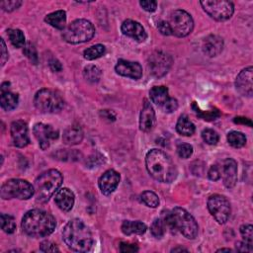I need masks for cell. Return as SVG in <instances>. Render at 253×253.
I'll return each instance as SVG.
<instances>
[{
    "mask_svg": "<svg viewBox=\"0 0 253 253\" xmlns=\"http://www.w3.org/2000/svg\"><path fill=\"white\" fill-rule=\"evenodd\" d=\"M21 227L23 232L30 236L45 237L54 233L57 221L50 213L36 209L24 214Z\"/></svg>",
    "mask_w": 253,
    "mask_h": 253,
    "instance_id": "6da1fadb",
    "label": "cell"
},
{
    "mask_svg": "<svg viewBox=\"0 0 253 253\" xmlns=\"http://www.w3.org/2000/svg\"><path fill=\"white\" fill-rule=\"evenodd\" d=\"M146 165L149 173L158 182L171 183L178 174L171 158L159 150H152L148 153Z\"/></svg>",
    "mask_w": 253,
    "mask_h": 253,
    "instance_id": "7a4b0ae2",
    "label": "cell"
},
{
    "mask_svg": "<svg viewBox=\"0 0 253 253\" xmlns=\"http://www.w3.org/2000/svg\"><path fill=\"white\" fill-rule=\"evenodd\" d=\"M62 238L69 249L77 252H86L93 245V237L89 228L78 219L71 220L65 225Z\"/></svg>",
    "mask_w": 253,
    "mask_h": 253,
    "instance_id": "3957f363",
    "label": "cell"
},
{
    "mask_svg": "<svg viewBox=\"0 0 253 253\" xmlns=\"http://www.w3.org/2000/svg\"><path fill=\"white\" fill-rule=\"evenodd\" d=\"M63 181V177L58 170L50 169L41 174L35 181L36 200L40 203H46L58 191Z\"/></svg>",
    "mask_w": 253,
    "mask_h": 253,
    "instance_id": "277c9868",
    "label": "cell"
},
{
    "mask_svg": "<svg viewBox=\"0 0 253 253\" xmlns=\"http://www.w3.org/2000/svg\"><path fill=\"white\" fill-rule=\"evenodd\" d=\"M95 35V28L90 21L78 19L70 23L62 32V38L69 44H81L90 41Z\"/></svg>",
    "mask_w": 253,
    "mask_h": 253,
    "instance_id": "5b68a950",
    "label": "cell"
},
{
    "mask_svg": "<svg viewBox=\"0 0 253 253\" xmlns=\"http://www.w3.org/2000/svg\"><path fill=\"white\" fill-rule=\"evenodd\" d=\"M34 104L42 113H58L62 110L64 101L58 92L52 89H42L36 93Z\"/></svg>",
    "mask_w": 253,
    "mask_h": 253,
    "instance_id": "8992f818",
    "label": "cell"
},
{
    "mask_svg": "<svg viewBox=\"0 0 253 253\" xmlns=\"http://www.w3.org/2000/svg\"><path fill=\"white\" fill-rule=\"evenodd\" d=\"M34 194L35 187L22 179H10L1 187V198L4 200H28Z\"/></svg>",
    "mask_w": 253,
    "mask_h": 253,
    "instance_id": "52a82bcc",
    "label": "cell"
},
{
    "mask_svg": "<svg viewBox=\"0 0 253 253\" xmlns=\"http://www.w3.org/2000/svg\"><path fill=\"white\" fill-rule=\"evenodd\" d=\"M176 231L182 234L188 239H194L198 235V224L193 215L185 209L176 207L171 211Z\"/></svg>",
    "mask_w": 253,
    "mask_h": 253,
    "instance_id": "ba28073f",
    "label": "cell"
},
{
    "mask_svg": "<svg viewBox=\"0 0 253 253\" xmlns=\"http://www.w3.org/2000/svg\"><path fill=\"white\" fill-rule=\"evenodd\" d=\"M172 35L176 36V37L179 38H183L188 36L194 28V21L192 16L181 9L178 10H174L170 16H169V20L167 21Z\"/></svg>",
    "mask_w": 253,
    "mask_h": 253,
    "instance_id": "9c48e42d",
    "label": "cell"
},
{
    "mask_svg": "<svg viewBox=\"0 0 253 253\" xmlns=\"http://www.w3.org/2000/svg\"><path fill=\"white\" fill-rule=\"evenodd\" d=\"M204 11L216 21H226L230 19L234 12V3L227 0H205L200 2Z\"/></svg>",
    "mask_w": 253,
    "mask_h": 253,
    "instance_id": "30bf717a",
    "label": "cell"
},
{
    "mask_svg": "<svg viewBox=\"0 0 253 253\" xmlns=\"http://www.w3.org/2000/svg\"><path fill=\"white\" fill-rule=\"evenodd\" d=\"M208 209L214 219L219 224H226L232 213L230 201L223 195L215 194L209 198Z\"/></svg>",
    "mask_w": 253,
    "mask_h": 253,
    "instance_id": "8fae6325",
    "label": "cell"
},
{
    "mask_svg": "<svg viewBox=\"0 0 253 253\" xmlns=\"http://www.w3.org/2000/svg\"><path fill=\"white\" fill-rule=\"evenodd\" d=\"M173 63L172 57L164 52L156 51L153 53L148 60V65L152 76L156 78L164 77Z\"/></svg>",
    "mask_w": 253,
    "mask_h": 253,
    "instance_id": "7c38bea8",
    "label": "cell"
},
{
    "mask_svg": "<svg viewBox=\"0 0 253 253\" xmlns=\"http://www.w3.org/2000/svg\"><path fill=\"white\" fill-rule=\"evenodd\" d=\"M33 132L35 137L39 141L40 148L43 151L48 150L51 146V141L58 137V131L55 130L52 126L43 123L36 124Z\"/></svg>",
    "mask_w": 253,
    "mask_h": 253,
    "instance_id": "4fadbf2b",
    "label": "cell"
},
{
    "mask_svg": "<svg viewBox=\"0 0 253 253\" xmlns=\"http://www.w3.org/2000/svg\"><path fill=\"white\" fill-rule=\"evenodd\" d=\"M11 137L14 146L17 148H25L30 143L28 126L24 121H15L10 128Z\"/></svg>",
    "mask_w": 253,
    "mask_h": 253,
    "instance_id": "5bb4252c",
    "label": "cell"
},
{
    "mask_svg": "<svg viewBox=\"0 0 253 253\" xmlns=\"http://www.w3.org/2000/svg\"><path fill=\"white\" fill-rule=\"evenodd\" d=\"M120 174L113 169L104 172L98 181V185L102 194L106 196L112 194L117 189L120 183Z\"/></svg>",
    "mask_w": 253,
    "mask_h": 253,
    "instance_id": "9a60e30c",
    "label": "cell"
},
{
    "mask_svg": "<svg viewBox=\"0 0 253 253\" xmlns=\"http://www.w3.org/2000/svg\"><path fill=\"white\" fill-rule=\"evenodd\" d=\"M115 69L118 75L132 79L136 80L142 77V67L138 62L120 59L118 60Z\"/></svg>",
    "mask_w": 253,
    "mask_h": 253,
    "instance_id": "2e32d148",
    "label": "cell"
},
{
    "mask_svg": "<svg viewBox=\"0 0 253 253\" xmlns=\"http://www.w3.org/2000/svg\"><path fill=\"white\" fill-rule=\"evenodd\" d=\"M221 168V177L227 188L232 189L237 182V163L233 158H227L223 161Z\"/></svg>",
    "mask_w": 253,
    "mask_h": 253,
    "instance_id": "e0dca14e",
    "label": "cell"
},
{
    "mask_svg": "<svg viewBox=\"0 0 253 253\" xmlns=\"http://www.w3.org/2000/svg\"><path fill=\"white\" fill-rule=\"evenodd\" d=\"M252 78H253V68L249 66L244 68L239 72V75L235 80V87L237 91L246 97H251L253 93V85H252Z\"/></svg>",
    "mask_w": 253,
    "mask_h": 253,
    "instance_id": "ac0fdd59",
    "label": "cell"
},
{
    "mask_svg": "<svg viewBox=\"0 0 253 253\" xmlns=\"http://www.w3.org/2000/svg\"><path fill=\"white\" fill-rule=\"evenodd\" d=\"M121 30L124 35L139 43L144 42L148 38V35L144 28L138 22L134 20H126L122 24Z\"/></svg>",
    "mask_w": 253,
    "mask_h": 253,
    "instance_id": "d6986e66",
    "label": "cell"
},
{
    "mask_svg": "<svg viewBox=\"0 0 253 253\" xmlns=\"http://www.w3.org/2000/svg\"><path fill=\"white\" fill-rule=\"evenodd\" d=\"M156 126V112L152 104L144 100L139 116V128L143 132H151Z\"/></svg>",
    "mask_w": 253,
    "mask_h": 253,
    "instance_id": "ffe728a7",
    "label": "cell"
},
{
    "mask_svg": "<svg viewBox=\"0 0 253 253\" xmlns=\"http://www.w3.org/2000/svg\"><path fill=\"white\" fill-rule=\"evenodd\" d=\"M224 49V40L218 35H210L204 40L203 51L210 57L214 58L219 56Z\"/></svg>",
    "mask_w": 253,
    "mask_h": 253,
    "instance_id": "44dd1931",
    "label": "cell"
},
{
    "mask_svg": "<svg viewBox=\"0 0 253 253\" xmlns=\"http://www.w3.org/2000/svg\"><path fill=\"white\" fill-rule=\"evenodd\" d=\"M75 194L68 188L58 190L55 196V203L62 212H69L75 205Z\"/></svg>",
    "mask_w": 253,
    "mask_h": 253,
    "instance_id": "7402d4cb",
    "label": "cell"
},
{
    "mask_svg": "<svg viewBox=\"0 0 253 253\" xmlns=\"http://www.w3.org/2000/svg\"><path fill=\"white\" fill-rule=\"evenodd\" d=\"M62 139L67 146H77L83 139V131L78 126L69 127L64 131Z\"/></svg>",
    "mask_w": 253,
    "mask_h": 253,
    "instance_id": "603a6c76",
    "label": "cell"
},
{
    "mask_svg": "<svg viewBox=\"0 0 253 253\" xmlns=\"http://www.w3.org/2000/svg\"><path fill=\"white\" fill-rule=\"evenodd\" d=\"M45 21L56 29L64 30L65 24H66V13L63 10L55 11V12L47 15L45 18Z\"/></svg>",
    "mask_w": 253,
    "mask_h": 253,
    "instance_id": "cb8c5ba5",
    "label": "cell"
},
{
    "mask_svg": "<svg viewBox=\"0 0 253 253\" xmlns=\"http://www.w3.org/2000/svg\"><path fill=\"white\" fill-rule=\"evenodd\" d=\"M122 232L126 235L131 234H143L147 232V226L138 221H125L122 224Z\"/></svg>",
    "mask_w": 253,
    "mask_h": 253,
    "instance_id": "d4e9b609",
    "label": "cell"
},
{
    "mask_svg": "<svg viewBox=\"0 0 253 253\" xmlns=\"http://www.w3.org/2000/svg\"><path fill=\"white\" fill-rule=\"evenodd\" d=\"M0 103H1V107L5 111H12L18 106L19 96L9 90L1 92Z\"/></svg>",
    "mask_w": 253,
    "mask_h": 253,
    "instance_id": "484cf974",
    "label": "cell"
},
{
    "mask_svg": "<svg viewBox=\"0 0 253 253\" xmlns=\"http://www.w3.org/2000/svg\"><path fill=\"white\" fill-rule=\"evenodd\" d=\"M195 125L189 120V118L185 115L181 116L178 119L177 125H176V131L182 136H190L195 133Z\"/></svg>",
    "mask_w": 253,
    "mask_h": 253,
    "instance_id": "4316f807",
    "label": "cell"
},
{
    "mask_svg": "<svg viewBox=\"0 0 253 253\" xmlns=\"http://www.w3.org/2000/svg\"><path fill=\"white\" fill-rule=\"evenodd\" d=\"M151 99L158 106H162L170 97L168 95V88L165 86H155L150 91Z\"/></svg>",
    "mask_w": 253,
    "mask_h": 253,
    "instance_id": "83f0119b",
    "label": "cell"
},
{
    "mask_svg": "<svg viewBox=\"0 0 253 253\" xmlns=\"http://www.w3.org/2000/svg\"><path fill=\"white\" fill-rule=\"evenodd\" d=\"M102 76L101 69L93 64L87 65L83 70V77L84 78L90 82V83H97Z\"/></svg>",
    "mask_w": 253,
    "mask_h": 253,
    "instance_id": "f1b7e54d",
    "label": "cell"
},
{
    "mask_svg": "<svg viewBox=\"0 0 253 253\" xmlns=\"http://www.w3.org/2000/svg\"><path fill=\"white\" fill-rule=\"evenodd\" d=\"M8 38L11 42V44L15 48H24L26 46L25 44V36L23 32L19 29H10L7 31Z\"/></svg>",
    "mask_w": 253,
    "mask_h": 253,
    "instance_id": "f546056e",
    "label": "cell"
},
{
    "mask_svg": "<svg viewBox=\"0 0 253 253\" xmlns=\"http://www.w3.org/2000/svg\"><path fill=\"white\" fill-rule=\"evenodd\" d=\"M228 141L233 148L240 149L245 146L246 136L240 132L234 131L228 135Z\"/></svg>",
    "mask_w": 253,
    "mask_h": 253,
    "instance_id": "4dcf8cb0",
    "label": "cell"
},
{
    "mask_svg": "<svg viewBox=\"0 0 253 253\" xmlns=\"http://www.w3.org/2000/svg\"><path fill=\"white\" fill-rule=\"evenodd\" d=\"M106 52V49L103 45H95V46H92L90 48H88L87 50L84 51L83 53V56H84V58L87 59V60H93V59H96V58H101Z\"/></svg>",
    "mask_w": 253,
    "mask_h": 253,
    "instance_id": "1f68e13d",
    "label": "cell"
},
{
    "mask_svg": "<svg viewBox=\"0 0 253 253\" xmlns=\"http://www.w3.org/2000/svg\"><path fill=\"white\" fill-rule=\"evenodd\" d=\"M0 220H1V229L3 230V232H5L6 234H13L15 232L16 223L12 215L1 214Z\"/></svg>",
    "mask_w": 253,
    "mask_h": 253,
    "instance_id": "d6a6232c",
    "label": "cell"
},
{
    "mask_svg": "<svg viewBox=\"0 0 253 253\" xmlns=\"http://www.w3.org/2000/svg\"><path fill=\"white\" fill-rule=\"evenodd\" d=\"M141 202L150 208H156L159 205L158 196L153 191H144L140 195Z\"/></svg>",
    "mask_w": 253,
    "mask_h": 253,
    "instance_id": "836d02e7",
    "label": "cell"
},
{
    "mask_svg": "<svg viewBox=\"0 0 253 253\" xmlns=\"http://www.w3.org/2000/svg\"><path fill=\"white\" fill-rule=\"evenodd\" d=\"M165 226V228L167 230H169V232L171 234H176V228H175V223H174V219H173V214L171 213V211H163L161 218H160Z\"/></svg>",
    "mask_w": 253,
    "mask_h": 253,
    "instance_id": "e575fe53",
    "label": "cell"
},
{
    "mask_svg": "<svg viewBox=\"0 0 253 253\" xmlns=\"http://www.w3.org/2000/svg\"><path fill=\"white\" fill-rule=\"evenodd\" d=\"M202 137L204 139V141L210 146H214V144L218 143L220 136L215 131L212 130V129H206L202 132Z\"/></svg>",
    "mask_w": 253,
    "mask_h": 253,
    "instance_id": "d590c367",
    "label": "cell"
},
{
    "mask_svg": "<svg viewBox=\"0 0 253 253\" xmlns=\"http://www.w3.org/2000/svg\"><path fill=\"white\" fill-rule=\"evenodd\" d=\"M151 232L152 234L156 238H161L164 235L166 232V228L161 219H156L153 222L151 227Z\"/></svg>",
    "mask_w": 253,
    "mask_h": 253,
    "instance_id": "8d00e7d4",
    "label": "cell"
},
{
    "mask_svg": "<svg viewBox=\"0 0 253 253\" xmlns=\"http://www.w3.org/2000/svg\"><path fill=\"white\" fill-rule=\"evenodd\" d=\"M177 154L181 158L187 159L193 154V147L189 143H180L177 147Z\"/></svg>",
    "mask_w": 253,
    "mask_h": 253,
    "instance_id": "74e56055",
    "label": "cell"
},
{
    "mask_svg": "<svg viewBox=\"0 0 253 253\" xmlns=\"http://www.w3.org/2000/svg\"><path fill=\"white\" fill-rule=\"evenodd\" d=\"M23 53L34 64L38 63V54H37V51H36V48L32 44H30V43L26 44V46L24 47Z\"/></svg>",
    "mask_w": 253,
    "mask_h": 253,
    "instance_id": "f35d334b",
    "label": "cell"
},
{
    "mask_svg": "<svg viewBox=\"0 0 253 253\" xmlns=\"http://www.w3.org/2000/svg\"><path fill=\"white\" fill-rule=\"evenodd\" d=\"M240 234L243 237V241L252 244L253 242V228L251 225H243L240 228Z\"/></svg>",
    "mask_w": 253,
    "mask_h": 253,
    "instance_id": "ab89813d",
    "label": "cell"
},
{
    "mask_svg": "<svg viewBox=\"0 0 253 253\" xmlns=\"http://www.w3.org/2000/svg\"><path fill=\"white\" fill-rule=\"evenodd\" d=\"M161 107L164 112L173 113L178 109V101L174 98H169Z\"/></svg>",
    "mask_w": 253,
    "mask_h": 253,
    "instance_id": "60d3db41",
    "label": "cell"
},
{
    "mask_svg": "<svg viewBox=\"0 0 253 253\" xmlns=\"http://www.w3.org/2000/svg\"><path fill=\"white\" fill-rule=\"evenodd\" d=\"M0 5H1V8L4 11L11 12L18 9L22 5V1H19V0H13V1H2L0 3Z\"/></svg>",
    "mask_w": 253,
    "mask_h": 253,
    "instance_id": "b9f144b4",
    "label": "cell"
},
{
    "mask_svg": "<svg viewBox=\"0 0 253 253\" xmlns=\"http://www.w3.org/2000/svg\"><path fill=\"white\" fill-rule=\"evenodd\" d=\"M208 176L212 181H218L221 179V168L218 165H213L208 172Z\"/></svg>",
    "mask_w": 253,
    "mask_h": 253,
    "instance_id": "7bdbcfd3",
    "label": "cell"
},
{
    "mask_svg": "<svg viewBox=\"0 0 253 253\" xmlns=\"http://www.w3.org/2000/svg\"><path fill=\"white\" fill-rule=\"evenodd\" d=\"M40 249L43 252H58L59 249L58 248L57 244L53 243L52 241H43L40 245Z\"/></svg>",
    "mask_w": 253,
    "mask_h": 253,
    "instance_id": "ee69618b",
    "label": "cell"
},
{
    "mask_svg": "<svg viewBox=\"0 0 253 253\" xmlns=\"http://www.w3.org/2000/svg\"><path fill=\"white\" fill-rule=\"evenodd\" d=\"M157 29L158 31L164 35V36H170L172 35V32H171V29H170V26L168 24L167 21H160L157 25Z\"/></svg>",
    "mask_w": 253,
    "mask_h": 253,
    "instance_id": "f6af8a7d",
    "label": "cell"
},
{
    "mask_svg": "<svg viewBox=\"0 0 253 253\" xmlns=\"http://www.w3.org/2000/svg\"><path fill=\"white\" fill-rule=\"evenodd\" d=\"M140 6L148 12H154L157 8V2L156 1H140Z\"/></svg>",
    "mask_w": 253,
    "mask_h": 253,
    "instance_id": "bcb514c9",
    "label": "cell"
},
{
    "mask_svg": "<svg viewBox=\"0 0 253 253\" xmlns=\"http://www.w3.org/2000/svg\"><path fill=\"white\" fill-rule=\"evenodd\" d=\"M197 114H199L200 117H202L204 120L207 121H212L214 120L215 118H218L220 116V113L218 111H209L207 113H201V112H197Z\"/></svg>",
    "mask_w": 253,
    "mask_h": 253,
    "instance_id": "7dc6e473",
    "label": "cell"
},
{
    "mask_svg": "<svg viewBox=\"0 0 253 253\" xmlns=\"http://www.w3.org/2000/svg\"><path fill=\"white\" fill-rule=\"evenodd\" d=\"M120 251L121 252H136V251H138V247L136 244L123 242V243H121Z\"/></svg>",
    "mask_w": 253,
    "mask_h": 253,
    "instance_id": "c3c4849f",
    "label": "cell"
},
{
    "mask_svg": "<svg viewBox=\"0 0 253 253\" xmlns=\"http://www.w3.org/2000/svg\"><path fill=\"white\" fill-rule=\"evenodd\" d=\"M236 250L240 251V252H252L253 248H252V244H249L245 241H240L236 243Z\"/></svg>",
    "mask_w": 253,
    "mask_h": 253,
    "instance_id": "681fc988",
    "label": "cell"
},
{
    "mask_svg": "<svg viewBox=\"0 0 253 253\" xmlns=\"http://www.w3.org/2000/svg\"><path fill=\"white\" fill-rule=\"evenodd\" d=\"M9 55H8V51L6 49V45L4 43V41L1 39V65L3 66L6 61L8 60Z\"/></svg>",
    "mask_w": 253,
    "mask_h": 253,
    "instance_id": "f907efd6",
    "label": "cell"
},
{
    "mask_svg": "<svg viewBox=\"0 0 253 253\" xmlns=\"http://www.w3.org/2000/svg\"><path fill=\"white\" fill-rule=\"evenodd\" d=\"M50 66L54 71H60L62 69L61 63L58 59H53L50 61Z\"/></svg>",
    "mask_w": 253,
    "mask_h": 253,
    "instance_id": "816d5d0a",
    "label": "cell"
},
{
    "mask_svg": "<svg viewBox=\"0 0 253 253\" xmlns=\"http://www.w3.org/2000/svg\"><path fill=\"white\" fill-rule=\"evenodd\" d=\"M172 252H177V251H188L186 248H183V247H176V248H173L171 250Z\"/></svg>",
    "mask_w": 253,
    "mask_h": 253,
    "instance_id": "f5cc1de1",
    "label": "cell"
},
{
    "mask_svg": "<svg viewBox=\"0 0 253 253\" xmlns=\"http://www.w3.org/2000/svg\"><path fill=\"white\" fill-rule=\"evenodd\" d=\"M223 251H228V252H231V251H232V249H230V248H222V249H219V250H218V252H223Z\"/></svg>",
    "mask_w": 253,
    "mask_h": 253,
    "instance_id": "db71d44e",
    "label": "cell"
}]
</instances>
